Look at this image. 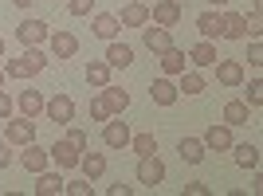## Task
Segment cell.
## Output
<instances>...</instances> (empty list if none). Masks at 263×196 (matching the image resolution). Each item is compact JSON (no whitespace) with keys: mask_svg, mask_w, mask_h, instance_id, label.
Wrapping results in <instances>:
<instances>
[{"mask_svg":"<svg viewBox=\"0 0 263 196\" xmlns=\"http://www.w3.org/2000/svg\"><path fill=\"white\" fill-rule=\"evenodd\" d=\"M47 63H51V59H47L40 47H24L20 59H12V63L4 67V75L8 79H35L40 71H47Z\"/></svg>","mask_w":263,"mask_h":196,"instance_id":"cell-1","label":"cell"},{"mask_svg":"<svg viewBox=\"0 0 263 196\" xmlns=\"http://www.w3.org/2000/svg\"><path fill=\"white\" fill-rule=\"evenodd\" d=\"M44 114H47V122H55V126H71V122H75V98L71 94L44 98Z\"/></svg>","mask_w":263,"mask_h":196,"instance_id":"cell-2","label":"cell"},{"mask_svg":"<svg viewBox=\"0 0 263 196\" xmlns=\"http://www.w3.org/2000/svg\"><path fill=\"white\" fill-rule=\"evenodd\" d=\"M102 145H106V149H130V126L122 122V114L118 118H114V114L106 118V126H102Z\"/></svg>","mask_w":263,"mask_h":196,"instance_id":"cell-3","label":"cell"},{"mask_svg":"<svg viewBox=\"0 0 263 196\" xmlns=\"http://www.w3.org/2000/svg\"><path fill=\"white\" fill-rule=\"evenodd\" d=\"M47 47H51V55L63 63V59H75L79 55V35L75 32H67V28H59V32L47 35Z\"/></svg>","mask_w":263,"mask_h":196,"instance_id":"cell-4","label":"cell"},{"mask_svg":"<svg viewBox=\"0 0 263 196\" xmlns=\"http://www.w3.org/2000/svg\"><path fill=\"white\" fill-rule=\"evenodd\" d=\"M47 157H51L55 169H63V173H71V169H79V157H83V149L79 145H71L63 138V142H55L51 149H47Z\"/></svg>","mask_w":263,"mask_h":196,"instance_id":"cell-5","label":"cell"},{"mask_svg":"<svg viewBox=\"0 0 263 196\" xmlns=\"http://www.w3.org/2000/svg\"><path fill=\"white\" fill-rule=\"evenodd\" d=\"M4 138H8V145H28V142H35V118H16V114H12L8 126H4Z\"/></svg>","mask_w":263,"mask_h":196,"instance_id":"cell-6","label":"cell"},{"mask_svg":"<svg viewBox=\"0 0 263 196\" xmlns=\"http://www.w3.org/2000/svg\"><path fill=\"white\" fill-rule=\"evenodd\" d=\"M20 165H24V173H44V169H51V157H47V149L40 142H28L24 145V153H20Z\"/></svg>","mask_w":263,"mask_h":196,"instance_id":"cell-7","label":"cell"},{"mask_svg":"<svg viewBox=\"0 0 263 196\" xmlns=\"http://www.w3.org/2000/svg\"><path fill=\"white\" fill-rule=\"evenodd\" d=\"M161 181H165V165L157 161V153H149V157H138V185L157 188Z\"/></svg>","mask_w":263,"mask_h":196,"instance_id":"cell-8","label":"cell"},{"mask_svg":"<svg viewBox=\"0 0 263 196\" xmlns=\"http://www.w3.org/2000/svg\"><path fill=\"white\" fill-rule=\"evenodd\" d=\"M47 35H51V28H47L44 20H24L20 28H16V40H20L24 47H40V44H47Z\"/></svg>","mask_w":263,"mask_h":196,"instance_id":"cell-9","label":"cell"},{"mask_svg":"<svg viewBox=\"0 0 263 196\" xmlns=\"http://www.w3.org/2000/svg\"><path fill=\"white\" fill-rule=\"evenodd\" d=\"M200 142H204L209 153H228L232 145H236V142H232V126H224V122H220V126H209Z\"/></svg>","mask_w":263,"mask_h":196,"instance_id":"cell-10","label":"cell"},{"mask_svg":"<svg viewBox=\"0 0 263 196\" xmlns=\"http://www.w3.org/2000/svg\"><path fill=\"white\" fill-rule=\"evenodd\" d=\"M216 83L220 87H243V63L240 59H216Z\"/></svg>","mask_w":263,"mask_h":196,"instance_id":"cell-11","label":"cell"},{"mask_svg":"<svg viewBox=\"0 0 263 196\" xmlns=\"http://www.w3.org/2000/svg\"><path fill=\"white\" fill-rule=\"evenodd\" d=\"M149 20L161 24V28H177L181 24V0H157L149 8Z\"/></svg>","mask_w":263,"mask_h":196,"instance_id":"cell-12","label":"cell"},{"mask_svg":"<svg viewBox=\"0 0 263 196\" xmlns=\"http://www.w3.org/2000/svg\"><path fill=\"white\" fill-rule=\"evenodd\" d=\"M149 98H154L157 106H177V98H181V90H177V83L169 75H161V79H154V87H149Z\"/></svg>","mask_w":263,"mask_h":196,"instance_id":"cell-13","label":"cell"},{"mask_svg":"<svg viewBox=\"0 0 263 196\" xmlns=\"http://www.w3.org/2000/svg\"><path fill=\"white\" fill-rule=\"evenodd\" d=\"M142 44L149 47L154 55H161V51H169V47H173V32H169V28H161V24L142 28Z\"/></svg>","mask_w":263,"mask_h":196,"instance_id":"cell-14","label":"cell"},{"mask_svg":"<svg viewBox=\"0 0 263 196\" xmlns=\"http://www.w3.org/2000/svg\"><path fill=\"white\" fill-rule=\"evenodd\" d=\"M197 32H200V40H212V44H216L220 35H224V12H200Z\"/></svg>","mask_w":263,"mask_h":196,"instance_id":"cell-15","label":"cell"},{"mask_svg":"<svg viewBox=\"0 0 263 196\" xmlns=\"http://www.w3.org/2000/svg\"><path fill=\"white\" fill-rule=\"evenodd\" d=\"M90 32L99 35V40H118V32H122V20L118 16H114V12H99V16H95V20H90Z\"/></svg>","mask_w":263,"mask_h":196,"instance_id":"cell-16","label":"cell"},{"mask_svg":"<svg viewBox=\"0 0 263 196\" xmlns=\"http://www.w3.org/2000/svg\"><path fill=\"white\" fill-rule=\"evenodd\" d=\"M118 20H122V28H145V24H149V4L130 0V4L118 12Z\"/></svg>","mask_w":263,"mask_h":196,"instance_id":"cell-17","label":"cell"},{"mask_svg":"<svg viewBox=\"0 0 263 196\" xmlns=\"http://www.w3.org/2000/svg\"><path fill=\"white\" fill-rule=\"evenodd\" d=\"M16 110H20V118H40V114H44V94H40V90H20V94H16Z\"/></svg>","mask_w":263,"mask_h":196,"instance_id":"cell-18","label":"cell"},{"mask_svg":"<svg viewBox=\"0 0 263 196\" xmlns=\"http://www.w3.org/2000/svg\"><path fill=\"white\" fill-rule=\"evenodd\" d=\"M63 169L59 173H51V169H44V173H35V196H59L63 192Z\"/></svg>","mask_w":263,"mask_h":196,"instance_id":"cell-19","label":"cell"},{"mask_svg":"<svg viewBox=\"0 0 263 196\" xmlns=\"http://www.w3.org/2000/svg\"><path fill=\"white\" fill-rule=\"evenodd\" d=\"M106 63H110V71H126V67L134 63V47H130V44H118V40H110Z\"/></svg>","mask_w":263,"mask_h":196,"instance_id":"cell-20","label":"cell"},{"mask_svg":"<svg viewBox=\"0 0 263 196\" xmlns=\"http://www.w3.org/2000/svg\"><path fill=\"white\" fill-rule=\"evenodd\" d=\"M185 55H189V63H193V67H212V63L220 59V55H216V44H212V40H200V44H193Z\"/></svg>","mask_w":263,"mask_h":196,"instance_id":"cell-21","label":"cell"},{"mask_svg":"<svg viewBox=\"0 0 263 196\" xmlns=\"http://www.w3.org/2000/svg\"><path fill=\"white\" fill-rule=\"evenodd\" d=\"M181 83H177V90H181V94H204V90H209V83H204V75H200V67H193V71H181Z\"/></svg>","mask_w":263,"mask_h":196,"instance_id":"cell-22","label":"cell"},{"mask_svg":"<svg viewBox=\"0 0 263 196\" xmlns=\"http://www.w3.org/2000/svg\"><path fill=\"white\" fill-rule=\"evenodd\" d=\"M177 153H181V161H185V165H200L209 149H204L200 138H181V142H177Z\"/></svg>","mask_w":263,"mask_h":196,"instance_id":"cell-23","label":"cell"},{"mask_svg":"<svg viewBox=\"0 0 263 196\" xmlns=\"http://www.w3.org/2000/svg\"><path fill=\"white\" fill-rule=\"evenodd\" d=\"M79 173L87 177V181H99V177L106 173V157H102V153H87V149H83V157H79Z\"/></svg>","mask_w":263,"mask_h":196,"instance_id":"cell-24","label":"cell"},{"mask_svg":"<svg viewBox=\"0 0 263 196\" xmlns=\"http://www.w3.org/2000/svg\"><path fill=\"white\" fill-rule=\"evenodd\" d=\"M220 118H224V126H248V102L228 98V102H224V110H220Z\"/></svg>","mask_w":263,"mask_h":196,"instance_id":"cell-25","label":"cell"},{"mask_svg":"<svg viewBox=\"0 0 263 196\" xmlns=\"http://www.w3.org/2000/svg\"><path fill=\"white\" fill-rule=\"evenodd\" d=\"M185 63H189V55L181 51V47H169V51H161V75H181L185 71Z\"/></svg>","mask_w":263,"mask_h":196,"instance_id":"cell-26","label":"cell"},{"mask_svg":"<svg viewBox=\"0 0 263 196\" xmlns=\"http://www.w3.org/2000/svg\"><path fill=\"white\" fill-rule=\"evenodd\" d=\"M102 98H106V106H110V114H122V110L130 106V90H122V87H114V83H106V87H102Z\"/></svg>","mask_w":263,"mask_h":196,"instance_id":"cell-27","label":"cell"},{"mask_svg":"<svg viewBox=\"0 0 263 196\" xmlns=\"http://www.w3.org/2000/svg\"><path fill=\"white\" fill-rule=\"evenodd\" d=\"M87 83L95 90H102L110 83V63H106V59H90V63H87Z\"/></svg>","mask_w":263,"mask_h":196,"instance_id":"cell-28","label":"cell"},{"mask_svg":"<svg viewBox=\"0 0 263 196\" xmlns=\"http://www.w3.org/2000/svg\"><path fill=\"white\" fill-rule=\"evenodd\" d=\"M220 40H248V28H243L240 12H224V35Z\"/></svg>","mask_w":263,"mask_h":196,"instance_id":"cell-29","label":"cell"},{"mask_svg":"<svg viewBox=\"0 0 263 196\" xmlns=\"http://www.w3.org/2000/svg\"><path fill=\"white\" fill-rule=\"evenodd\" d=\"M232 149H236V165L240 169H259V145L243 142V145H232Z\"/></svg>","mask_w":263,"mask_h":196,"instance_id":"cell-30","label":"cell"},{"mask_svg":"<svg viewBox=\"0 0 263 196\" xmlns=\"http://www.w3.org/2000/svg\"><path fill=\"white\" fill-rule=\"evenodd\" d=\"M130 149L138 153V157H149V153H157V138L149 130L145 133H130Z\"/></svg>","mask_w":263,"mask_h":196,"instance_id":"cell-31","label":"cell"},{"mask_svg":"<svg viewBox=\"0 0 263 196\" xmlns=\"http://www.w3.org/2000/svg\"><path fill=\"white\" fill-rule=\"evenodd\" d=\"M243 102H248L252 110L263 106V79H252V83H248V90H243Z\"/></svg>","mask_w":263,"mask_h":196,"instance_id":"cell-32","label":"cell"},{"mask_svg":"<svg viewBox=\"0 0 263 196\" xmlns=\"http://www.w3.org/2000/svg\"><path fill=\"white\" fill-rule=\"evenodd\" d=\"M110 118V106H106V98H102V90L95 98H90V122H106Z\"/></svg>","mask_w":263,"mask_h":196,"instance_id":"cell-33","label":"cell"},{"mask_svg":"<svg viewBox=\"0 0 263 196\" xmlns=\"http://www.w3.org/2000/svg\"><path fill=\"white\" fill-rule=\"evenodd\" d=\"M63 192H71V196H90V192H95V181H87V177H79V181H67Z\"/></svg>","mask_w":263,"mask_h":196,"instance_id":"cell-34","label":"cell"},{"mask_svg":"<svg viewBox=\"0 0 263 196\" xmlns=\"http://www.w3.org/2000/svg\"><path fill=\"white\" fill-rule=\"evenodd\" d=\"M67 12H71V16H90V12H95V0H67Z\"/></svg>","mask_w":263,"mask_h":196,"instance_id":"cell-35","label":"cell"},{"mask_svg":"<svg viewBox=\"0 0 263 196\" xmlns=\"http://www.w3.org/2000/svg\"><path fill=\"white\" fill-rule=\"evenodd\" d=\"M12 114H16V98L4 94V87H0V122H8Z\"/></svg>","mask_w":263,"mask_h":196,"instance_id":"cell-36","label":"cell"},{"mask_svg":"<svg viewBox=\"0 0 263 196\" xmlns=\"http://www.w3.org/2000/svg\"><path fill=\"white\" fill-rule=\"evenodd\" d=\"M71 145H79V149H87V130H75V126H67V133H63Z\"/></svg>","mask_w":263,"mask_h":196,"instance_id":"cell-37","label":"cell"},{"mask_svg":"<svg viewBox=\"0 0 263 196\" xmlns=\"http://www.w3.org/2000/svg\"><path fill=\"white\" fill-rule=\"evenodd\" d=\"M248 63H252V67H263V44H259V40H252V44H248Z\"/></svg>","mask_w":263,"mask_h":196,"instance_id":"cell-38","label":"cell"},{"mask_svg":"<svg viewBox=\"0 0 263 196\" xmlns=\"http://www.w3.org/2000/svg\"><path fill=\"white\" fill-rule=\"evenodd\" d=\"M209 192H212V188L204 185V181H189V185H185V196H209Z\"/></svg>","mask_w":263,"mask_h":196,"instance_id":"cell-39","label":"cell"},{"mask_svg":"<svg viewBox=\"0 0 263 196\" xmlns=\"http://www.w3.org/2000/svg\"><path fill=\"white\" fill-rule=\"evenodd\" d=\"M110 196H134V185H122L118 181V185H110Z\"/></svg>","mask_w":263,"mask_h":196,"instance_id":"cell-40","label":"cell"},{"mask_svg":"<svg viewBox=\"0 0 263 196\" xmlns=\"http://www.w3.org/2000/svg\"><path fill=\"white\" fill-rule=\"evenodd\" d=\"M12 165V149H8V142H0V169H8Z\"/></svg>","mask_w":263,"mask_h":196,"instance_id":"cell-41","label":"cell"},{"mask_svg":"<svg viewBox=\"0 0 263 196\" xmlns=\"http://www.w3.org/2000/svg\"><path fill=\"white\" fill-rule=\"evenodd\" d=\"M12 4H16V8H28V4H32V0H12Z\"/></svg>","mask_w":263,"mask_h":196,"instance_id":"cell-42","label":"cell"},{"mask_svg":"<svg viewBox=\"0 0 263 196\" xmlns=\"http://www.w3.org/2000/svg\"><path fill=\"white\" fill-rule=\"evenodd\" d=\"M209 4H212V8H224V4H228V0H209Z\"/></svg>","mask_w":263,"mask_h":196,"instance_id":"cell-43","label":"cell"},{"mask_svg":"<svg viewBox=\"0 0 263 196\" xmlns=\"http://www.w3.org/2000/svg\"><path fill=\"white\" fill-rule=\"evenodd\" d=\"M4 79H8V75H4V67H0V87H4Z\"/></svg>","mask_w":263,"mask_h":196,"instance_id":"cell-44","label":"cell"},{"mask_svg":"<svg viewBox=\"0 0 263 196\" xmlns=\"http://www.w3.org/2000/svg\"><path fill=\"white\" fill-rule=\"evenodd\" d=\"M0 55H4V35H0Z\"/></svg>","mask_w":263,"mask_h":196,"instance_id":"cell-45","label":"cell"}]
</instances>
